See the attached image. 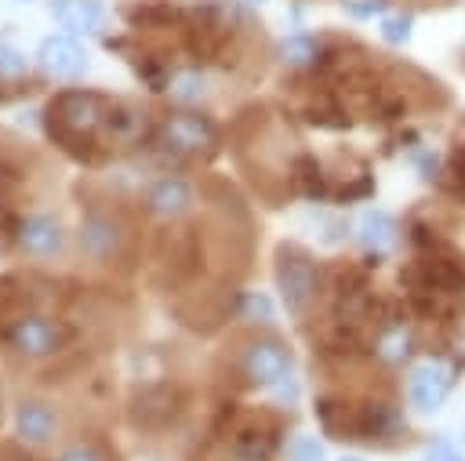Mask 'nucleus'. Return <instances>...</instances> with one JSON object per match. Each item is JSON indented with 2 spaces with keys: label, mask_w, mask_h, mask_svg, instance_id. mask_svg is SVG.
I'll list each match as a JSON object with an SVG mask.
<instances>
[{
  "label": "nucleus",
  "mask_w": 465,
  "mask_h": 461,
  "mask_svg": "<svg viewBox=\"0 0 465 461\" xmlns=\"http://www.w3.org/2000/svg\"><path fill=\"white\" fill-rule=\"evenodd\" d=\"M58 461H102V457L94 454V446H84V443H76V446L62 450V454H58Z\"/></svg>",
  "instance_id": "nucleus-25"
},
{
  "label": "nucleus",
  "mask_w": 465,
  "mask_h": 461,
  "mask_svg": "<svg viewBox=\"0 0 465 461\" xmlns=\"http://www.w3.org/2000/svg\"><path fill=\"white\" fill-rule=\"evenodd\" d=\"M381 36L389 44H407V36H411V15H385L381 18Z\"/></svg>",
  "instance_id": "nucleus-21"
},
{
  "label": "nucleus",
  "mask_w": 465,
  "mask_h": 461,
  "mask_svg": "<svg viewBox=\"0 0 465 461\" xmlns=\"http://www.w3.org/2000/svg\"><path fill=\"white\" fill-rule=\"evenodd\" d=\"M124 243H127V229L116 214L109 211H91L84 214L80 229H76V247L84 258L105 265V261H116L124 254Z\"/></svg>",
  "instance_id": "nucleus-3"
},
{
  "label": "nucleus",
  "mask_w": 465,
  "mask_h": 461,
  "mask_svg": "<svg viewBox=\"0 0 465 461\" xmlns=\"http://www.w3.org/2000/svg\"><path fill=\"white\" fill-rule=\"evenodd\" d=\"M323 443L316 436H294L291 439V461H323Z\"/></svg>",
  "instance_id": "nucleus-20"
},
{
  "label": "nucleus",
  "mask_w": 465,
  "mask_h": 461,
  "mask_svg": "<svg viewBox=\"0 0 465 461\" xmlns=\"http://www.w3.org/2000/svg\"><path fill=\"white\" fill-rule=\"evenodd\" d=\"M218 142V127L211 123V116L178 109L160 123V145H167L171 152H203Z\"/></svg>",
  "instance_id": "nucleus-6"
},
{
  "label": "nucleus",
  "mask_w": 465,
  "mask_h": 461,
  "mask_svg": "<svg viewBox=\"0 0 465 461\" xmlns=\"http://www.w3.org/2000/svg\"><path fill=\"white\" fill-rule=\"evenodd\" d=\"M316 54H320V44L312 40V36H287L280 47H276V58L283 62V65H291V69H302V65H312L316 62Z\"/></svg>",
  "instance_id": "nucleus-17"
},
{
  "label": "nucleus",
  "mask_w": 465,
  "mask_h": 461,
  "mask_svg": "<svg viewBox=\"0 0 465 461\" xmlns=\"http://www.w3.org/2000/svg\"><path fill=\"white\" fill-rule=\"evenodd\" d=\"M447 396H450V370H447V363L429 359V363H421V367L411 370V378H407V399H411L414 410L436 414L447 403Z\"/></svg>",
  "instance_id": "nucleus-8"
},
{
  "label": "nucleus",
  "mask_w": 465,
  "mask_h": 461,
  "mask_svg": "<svg viewBox=\"0 0 465 461\" xmlns=\"http://www.w3.org/2000/svg\"><path fill=\"white\" fill-rule=\"evenodd\" d=\"M272 446H276V439L269 436V432H254V428H243V432H236V439H232V454L240 457V461H265L269 454H272Z\"/></svg>",
  "instance_id": "nucleus-16"
},
{
  "label": "nucleus",
  "mask_w": 465,
  "mask_h": 461,
  "mask_svg": "<svg viewBox=\"0 0 465 461\" xmlns=\"http://www.w3.org/2000/svg\"><path fill=\"white\" fill-rule=\"evenodd\" d=\"M142 203H145V211L153 218L174 221V218H182V214L193 211V185L185 178H178V174H163V178L149 181Z\"/></svg>",
  "instance_id": "nucleus-10"
},
{
  "label": "nucleus",
  "mask_w": 465,
  "mask_h": 461,
  "mask_svg": "<svg viewBox=\"0 0 465 461\" xmlns=\"http://www.w3.org/2000/svg\"><path fill=\"white\" fill-rule=\"evenodd\" d=\"M425 461H465L461 450L450 443V439H436L429 450H425Z\"/></svg>",
  "instance_id": "nucleus-23"
},
{
  "label": "nucleus",
  "mask_w": 465,
  "mask_h": 461,
  "mask_svg": "<svg viewBox=\"0 0 465 461\" xmlns=\"http://www.w3.org/2000/svg\"><path fill=\"white\" fill-rule=\"evenodd\" d=\"M0 421H4V396H0Z\"/></svg>",
  "instance_id": "nucleus-27"
},
{
  "label": "nucleus",
  "mask_w": 465,
  "mask_h": 461,
  "mask_svg": "<svg viewBox=\"0 0 465 461\" xmlns=\"http://www.w3.org/2000/svg\"><path fill=\"white\" fill-rule=\"evenodd\" d=\"M51 18L69 33H102L105 4L102 0H51Z\"/></svg>",
  "instance_id": "nucleus-12"
},
{
  "label": "nucleus",
  "mask_w": 465,
  "mask_h": 461,
  "mask_svg": "<svg viewBox=\"0 0 465 461\" xmlns=\"http://www.w3.org/2000/svg\"><path fill=\"white\" fill-rule=\"evenodd\" d=\"M240 4H251V7H262L265 0H240Z\"/></svg>",
  "instance_id": "nucleus-26"
},
{
  "label": "nucleus",
  "mask_w": 465,
  "mask_h": 461,
  "mask_svg": "<svg viewBox=\"0 0 465 461\" xmlns=\"http://www.w3.org/2000/svg\"><path fill=\"white\" fill-rule=\"evenodd\" d=\"M109 105L91 94V91H62L51 102V131H73V134H91L94 127L105 123Z\"/></svg>",
  "instance_id": "nucleus-4"
},
{
  "label": "nucleus",
  "mask_w": 465,
  "mask_h": 461,
  "mask_svg": "<svg viewBox=\"0 0 465 461\" xmlns=\"http://www.w3.org/2000/svg\"><path fill=\"white\" fill-rule=\"evenodd\" d=\"M15 432L25 446H47L58 436V414L44 399H22L15 407Z\"/></svg>",
  "instance_id": "nucleus-11"
},
{
  "label": "nucleus",
  "mask_w": 465,
  "mask_h": 461,
  "mask_svg": "<svg viewBox=\"0 0 465 461\" xmlns=\"http://www.w3.org/2000/svg\"><path fill=\"white\" fill-rule=\"evenodd\" d=\"M291 367H294V356L280 338H251L240 348V374L251 385H262V388L283 385L291 378Z\"/></svg>",
  "instance_id": "nucleus-2"
},
{
  "label": "nucleus",
  "mask_w": 465,
  "mask_h": 461,
  "mask_svg": "<svg viewBox=\"0 0 465 461\" xmlns=\"http://www.w3.org/2000/svg\"><path fill=\"white\" fill-rule=\"evenodd\" d=\"M341 461H363V457H341Z\"/></svg>",
  "instance_id": "nucleus-28"
},
{
  "label": "nucleus",
  "mask_w": 465,
  "mask_h": 461,
  "mask_svg": "<svg viewBox=\"0 0 465 461\" xmlns=\"http://www.w3.org/2000/svg\"><path fill=\"white\" fill-rule=\"evenodd\" d=\"M407 352H411V348H407V330H403V327H392L389 334H381V341H378V356H381V359L400 363Z\"/></svg>",
  "instance_id": "nucleus-19"
},
{
  "label": "nucleus",
  "mask_w": 465,
  "mask_h": 461,
  "mask_svg": "<svg viewBox=\"0 0 465 461\" xmlns=\"http://www.w3.org/2000/svg\"><path fill=\"white\" fill-rule=\"evenodd\" d=\"M15 243L29 258H54L65 250V229L54 214H29L15 225Z\"/></svg>",
  "instance_id": "nucleus-9"
},
{
  "label": "nucleus",
  "mask_w": 465,
  "mask_h": 461,
  "mask_svg": "<svg viewBox=\"0 0 465 461\" xmlns=\"http://www.w3.org/2000/svg\"><path fill=\"white\" fill-rule=\"evenodd\" d=\"M243 319L272 323V301H269L265 294H247V298H243Z\"/></svg>",
  "instance_id": "nucleus-22"
},
{
  "label": "nucleus",
  "mask_w": 465,
  "mask_h": 461,
  "mask_svg": "<svg viewBox=\"0 0 465 461\" xmlns=\"http://www.w3.org/2000/svg\"><path fill=\"white\" fill-rule=\"evenodd\" d=\"M36 62L54 80H80L87 73V51L69 33H51L36 47Z\"/></svg>",
  "instance_id": "nucleus-7"
},
{
  "label": "nucleus",
  "mask_w": 465,
  "mask_h": 461,
  "mask_svg": "<svg viewBox=\"0 0 465 461\" xmlns=\"http://www.w3.org/2000/svg\"><path fill=\"white\" fill-rule=\"evenodd\" d=\"M400 240V229H396V218L385 214V211H367L363 221H360V243L371 250V254H385L392 250Z\"/></svg>",
  "instance_id": "nucleus-13"
},
{
  "label": "nucleus",
  "mask_w": 465,
  "mask_h": 461,
  "mask_svg": "<svg viewBox=\"0 0 465 461\" xmlns=\"http://www.w3.org/2000/svg\"><path fill=\"white\" fill-rule=\"evenodd\" d=\"M345 7H349V15H356V18H371V15H381V11H385V0H363V4L345 0Z\"/></svg>",
  "instance_id": "nucleus-24"
},
{
  "label": "nucleus",
  "mask_w": 465,
  "mask_h": 461,
  "mask_svg": "<svg viewBox=\"0 0 465 461\" xmlns=\"http://www.w3.org/2000/svg\"><path fill=\"white\" fill-rule=\"evenodd\" d=\"M7 345L25 359H44L65 345V330L47 316H18L7 327Z\"/></svg>",
  "instance_id": "nucleus-5"
},
{
  "label": "nucleus",
  "mask_w": 465,
  "mask_h": 461,
  "mask_svg": "<svg viewBox=\"0 0 465 461\" xmlns=\"http://www.w3.org/2000/svg\"><path fill=\"white\" fill-rule=\"evenodd\" d=\"M276 290L287 305L291 316H305L309 305L316 301L320 290V272L312 265V258L298 247H283L276 258Z\"/></svg>",
  "instance_id": "nucleus-1"
},
{
  "label": "nucleus",
  "mask_w": 465,
  "mask_h": 461,
  "mask_svg": "<svg viewBox=\"0 0 465 461\" xmlns=\"http://www.w3.org/2000/svg\"><path fill=\"white\" fill-rule=\"evenodd\" d=\"M102 127L109 131L113 142H134L142 134V127H145V113H138L131 105H109Z\"/></svg>",
  "instance_id": "nucleus-14"
},
{
  "label": "nucleus",
  "mask_w": 465,
  "mask_h": 461,
  "mask_svg": "<svg viewBox=\"0 0 465 461\" xmlns=\"http://www.w3.org/2000/svg\"><path fill=\"white\" fill-rule=\"evenodd\" d=\"M29 73V58L11 47V44H0V80H22Z\"/></svg>",
  "instance_id": "nucleus-18"
},
{
  "label": "nucleus",
  "mask_w": 465,
  "mask_h": 461,
  "mask_svg": "<svg viewBox=\"0 0 465 461\" xmlns=\"http://www.w3.org/2000/svg\"><path fill=\"white\" fill-rule=\"evenodd\" d=\"M167 94H171V102L174 105H196L203 94H207V76L200 73V69H178L174 76H171V83H167Z\"/></svg>",
  "instance_id": "nucleus-15"
}]
</instances>
